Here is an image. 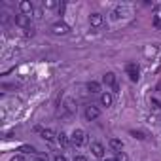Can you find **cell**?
Instances as JSON below:
<instances>
[{"label": "cell", "mask_w": 161, "mask_h": 161, "mask_svg": "<svg viewBox=\"0 0 161 161\" xmlns=\"http://www.w3.org/2000/svg\"><path fill=\"white\" fill-rule=\"evenodd\" d=\"M87 135H86V131H82V129H74V133H72V136H70V142H72V146H76V148H80V146H84L86 144V138Z\"/></svg>", "instance_id": "1"}, {"label": "cell", "mask_w": 161, "mask_h": 161, "mask_svg": "<svg viewBox=\"0 0 161 161\" xmlns=\"http://www.w3.org/2000/svg\"><path fill=\"white\" fill-rule=\"evenodd\" d=\"M38 159H40V161H47V153H46V155H44V153H40V155H38Z\"/></svg>", "instance_id": "25"}, {"label": "cell", "mask_w": 161, "mask_h": 161, "mask_svg": "<svg viewBox=\"0 0 161 161\" xmlns=\"http://www.w3.org/2000/svg\"><path fill=\"white\" fill-rule=\"evenodd\" d=\"M152 103H153V104H157V108H161V103H159V101H155V99H153Z\"/></svg>", "instance_id": "26"}, {"label": "cell", "mask_w": 161, "mask_h": 161, "mask_svg": "<svg viewBox=\"0 0 161 161\" xmlns=\"http://www.w3.org/2000/svg\"><path fill=\"white\" fill-rule=\"evenodd\" d=\"M49 31H51V34H55V36H64V34L70 32V27H68L64 21H57V23H53V25L49 27Z\"/></svg>", "instance_id": "2"}, {"label": "cell", "mask_w": 161, "mask_h": 161, "mask_svg": "<svg viewBox=\"0 0 161 161\" xmlns=\"http://www.w3.org/2000/svg\"><path fill=\"white\" fill-rule=\"evenodd\" d=\"M87 91H89V93H101V84L91 80V82L87 84Z\"/></svg>", "instance_id": "12"}, {"label": "cell", "mask_w": 161, "mask_h": 161, "mask_svg": "<svg viewBox=\"0 0 161 161\" xmlns=\"http://www.w3.org/2000/svg\"><path fill=\"white\" fill-rule=\"evenodd\" d=\"M91 152L95 157H104V146L101 142H91Z\"/></svg>", "instance_id": "9"}, {"label": "cell", "mask_w": 161, "mask_h": 161, "mask_svg": "<svg viewBox=\"0 0 161 161\" xmlns=\"http://www.w3.org/2000/svg\"><path fill=\"white\" fill-rule=\"evenodd\" d=\"M12 161H25V155H23V153H19V155H15Z\"/></svg>", "instance_id": "21"}, {"label": "cell", "mask_w": 161, "mask_h": 161, "mask_svg": "<svg viewBox=\"0 0 161 161\" xmlns=\"http://www.w3.org/2000/svg\"><path fill=\"white\" fill-rule=\"evenodd\" d=\"M108 146H110V148H112L114 152H118V153H119V152L123 150V142H121L119 138H110V142H108Z\"/></svg>", "instance_id": "10"}, {"label": "cell", "mask_w": 161, "mask_h": 161, "mask_svg": "<svg viewBox=\"0 0 161 161\" xmlns=\"http://www.w3.org/2000/svg\"><path fill=\"white\" fill-rule=\"evenodd\" d=\"M125 70H127V76H129L131 82H138V78H140V66L136 63H129L125 66Z\"/></svg>", "instance_id": "3"}, {"label": "cell", "mask_w": 161, "mask_h": 161, "mask_svg": "<svg viewBox=\"0 0 161 161\" xmlns=\"http://www.w3.org/2000/svg\"><path fill=\"white\" fill-rule=\"evenodd\" d=\"M104 161H118L116 157H104Z\"/></svg>", "instance_id": "27"}, {"label": "cell", "mask_w": 161, "mask_h": 161, "mask_svg": "<svg viewBox=\"0 0 161 161\" xmlns=\"http://www.w3.org/2000/svg\"><path fill=\"white\" fill-rule=\"evenodd\" d=\"M103 84H104L106 87H112L114 93H118V80H116V74H114V72H106V74L103 76Z\"/></svg>", "instance_id": "4"}, {"label": "cell", "mask_w": 161, "mask_h": 161, "mask_svg": "<svg viewBox=\"0 0 161 161\" xmlns=\"http://www.w3.org/2000/svg\"><path fill=\"white\" fill-rule=\"evenodd\" d=\"M84 116H86V119H87V121H93V119H97V118L101 116V110H99L95 104H89V106H86Z\"/></svg>", "instance_id": "5"}, {"label": "cell", "mask_w": 161, "mask_h": 161, "mask_svg": "<svg viewBox=\"0 0 161 161\" xmlns=\"http://www.w3.org/2000/svg\"><path fill=\"white\" fill-rule=\"evenodd\" d=\"M57 142H59L61 146H68V142H70V136H66V133H63V131H61V133L57 135Z\"/></svg>", "instance_id": "13"}, {"label": "cell", "mask_w": 161, "mask_h": 161, "mask_svg": "<svg viewBox=\"0 0 161 161\" xmlns=\"http://www.w3.org/2000/svg\"><path fill=\"white\" fill-rule=\"evenodd\" d=\"M53 161H66V157H64V155H55Z\"/></svg>", "instance_id": "24"}, {"label": "cell", "mask_w": 161, "mask_h": 161, "mask_svg": "<svg viewBox=\"0 0 161 161\" xmlns=\"http://www.w3.org/2000/svg\"><path fill=\"white\" fill-rule=\"evenodd\" d=\"M72 161H87V157H84V155H76Z\"/></svg>", "instance_id": "22"}, {"label": "cell", "mask_w": 161, "mask_h": 161, "mask_svg": "<svg viewBox=\"0 0 161 161\" xmlns=\"http://www.w3.org/2000/svg\"><path fill=\"white\" fill-rule=\"evenodd\" d=\"M19 10H21L23 15L31 17V14L34 12V6H32V2H29V0H23V2H19Z\"/></svg>", "instance_id": "8"}, {"label": "cell", "mask_w": 161, "mask_h": 161, "mask_svg": "<svg viewBox=\"0 0 161 161\" xmlns=\"http://www.w3.org/2000/svg\"><path fill=\"white\" fill-rule=\"evenodd\" d=\"M14 21H15V25H17V27H21V29H25V31L31 27V17H29V15L19 14V15H15V19H14Z\"/></svg>", "instance_id": "6"}, {"label": "cell", "mask_w": 161, "mask_h": 161, "mask_svg": "<svg viewBox=\"0 0 161 161\" xmlns=\"http://www.w3.org/2000/svg\"><path fill=\"white\" fill-rule=\"evenodd\" d=\"M19 152H21V153H36V148L31 146V144H23V146L19 148Z\"/></svg>", "instance_id": "15"}, {"label": "cell", "mask_w": 161, "mask_h": 161, "mask_svg": "<svg viewBox=\"0 0 161 161\" xmlns=\"http://www.w3.org/2000/svg\"><path fill=\"white\" fill-rule=\"evenodd\" d=\"M116 159H118V161H129V157H127V155H125L123 152H119V153L116 155Z\"/></svg>", "instance_id": "19"}, {"label": "cell", "mask_w": 161, "mask_h": 161, "mask_svg": "<svg viewBox=\"0 0 161 161\" xmlns=\"http://www.w3.org/2000/svg\"><path fill=\"white\" fill-rule=\"evenodd\" d=\"M153 27H157V29H161V15H157V17L153 19Z\"/></svg>", "instance_id": "20"}, {"label": "cell", "mask_w": 161, "mask_h": 161, "mask_svg": "<svg viewBox=\"0 0 161 161\" xmlns=\"http://www.w3.org/2000/svg\"><path fill=\"white\" fill-rule=\"evenodd\" d=\"M42 136H44L46 140H49V142H51V140H55V136H57V135H55L51 129H42Z\"/></svg>", "instance_id": "14"}, {"label": "cell", "mask_w": 161, "mask_h": 161, "mask_svg": "<svg viewBox=\"0 0 161 161\" xmlns=\"http://www.w3.org/2000/svg\"><path fill=\"white\" fill-rule=\"evenodd\" d=\"M112 103H114V97H112L110 93H103V95H101V104H103V106L108 108V106H112Z\"/></svg>", "instance_id": "11"}, {"label": "cell", "mask_w": 161, "mask_h": 161, "mask_svg": "<svg viewBox=\"0 0 161 161\" xmlns=\"http://www.w3.org/2000/svg\"><path fill=\"white\" fill-rule=\"evenodd\" d=\"M131 135H133V136H136V138H140V140H142V138H146L142 131H131Z\"/></svg>", "instance_id": "18"}, {"label": "cell", "mask_w": 161, "mask_h": 161, "mask_svg": "<svg viewBox=\"0 0 161 161\" xmlns=\"http://www.w3.org/2000/svg\"><path fill=\"white\" fill-rule=\"evenodd\" d=\"M55 6H57L55 0H47V2H44V8H49V10H51V8H55Z\"/></svg>", "instance_id": "17"}, {"label": "cell", "mask_w": 161, "mask_h": 161, "mask_svg": "<svg viewBox=\"0 0 161 161\" xmlns=\"http://www.w3.org/2000/svg\"><path fill=\"white\" fill-rule=\"evenodd\" d=\"M25 34H27V36H34V29H32V27H29V29H27V32H25Z\"/></svg>", "instance_id": "23"}, {"label": "cell", "mask_w": 161, "mask_h": 161, "mask_svg": "<svg viewBox=\"0 0 161 161\" xmlns=\"http://www.w3.org/2000/svg\"><path fill=\"white\" fill-rule=\"evenodd\" d=\"M119 14H121V8H116V10H112V14H110V17L116 21V19H119Z\"/></svg>", "instance_id": "16"}, {"label": "cell", "mask_w": 161, "mask_h": 161, "mask_svg": "<svg viewBox=\"0 0 161 161\" xmlns=\"http://www.w3.org/2000/svg\"><path fill=\"white\" fill-rule=\"evenodd\" d=\"M103 23H104V17H103L101 14H91V15H89V25H91L93 29L103 27Z\"/></svg>", "instance_id": "7"}]
</instances>
